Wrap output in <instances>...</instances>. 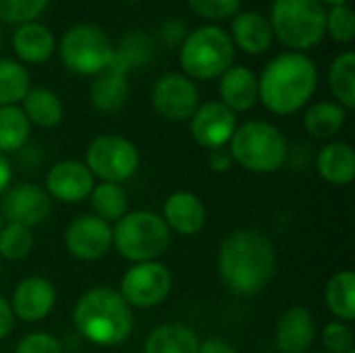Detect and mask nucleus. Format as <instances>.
Masks as SVG:
<instances>
[{"label": "nucleus", "mask_w": 355, "mask_h": 353, "mask_svg": "<svg viewBox=\"0 0 355 353\" xmlns=\"http://www.w3.org/2000/svg\"><path fill=\"white\" fill-rule=\"evenodd\" d=\"M56 302V291L52 283L44 277H27L23 279L10 300V310L15 318L23 322H40L44 320Z\"/></svg>", "instance_id": "nucleus-16"}, {"label": "nucleus", "mask_w": 355, "mask_h": 353, "mask_svg": "<svg viewBox=\"0 0 355 353\" xmlns=\"http://www.w3.org/2000/svg\"><path fill=\"white\" fill-rule=\"evenodd\" d=\"M318 69L304 52H283L275 56L258 77V98L272 114H295L314 96Z\"/></svg>", "instance_id": "nucleus-2"}, {"label": "nucleus", "mask_w": 355, "mask_h": 353, "mask_svg": "<svg viewBox=\"0 0 355 353\" xmlns=\"http://www.w3.org/2000/svg\"><path fill=\"white\" fill-rule=\"evenodd\" d=\"M48 212H50V196L33 183L15 185L6 189V193L2 196L0 214L6 223H15L31 229L44 223Z\"/></svg>", "instance_id": "nucleus-14"}, {"label": "nucleus", "mask_w": 355, "mask_h": 353, "mask_svg": "<svg viewBox=\"0 0 355 353\" xmlns=\"http://www.w3.org/2000/svg\"><path fill=\"white\" fill-rule=\"evenodd\" d=\"M208 164L216 173H227L235 162H233V156H231V152L227 148H216V150H210Z\"/></svg>", "instance_id": "nucleus-40"}, {"label": "nucleus", "mask_w": 355, "mask_h": 353, "mask_svg": "<svg viewBox=\"0 0 355 353\" xmlns=\"http://www.w3.org/2000/svg\"><path fill=\"white\" fill-rule=\"evenodd\" d=\"M218 94H220V102L235 114L248 112L260 102L258 77L252 69L243 64H231L218 77Z\"/></svg>", "instance_id": "nucleus-18"}, {"label": "nucleus", "mask_w": 355, "mask_h": 353, "mask_svg": "<svg viewBox=\"0 0 355 353\" xmlns=\"http://www.w3.org/2000/svg\"><path fill=\"white\" fill-rule=\"evenodd\" d=\"M31 133V125L21 106H0V154L21 150Z\"/></svg>", "instance_id": "nucleus-32"}, {"label": "nucleus", "mask_w": 355, "mask_h": 353, "mask_svg": "<svg viewBox=\"0 0 355 353\" xmlns=\"http://www.w3.org/2000/svg\"><path fill=\"white\" fill-rule=\"evenodd\" d=\"M85 166L102 183H123L139 169V152L123 135H98L85 152Z\"/></svg>", "instance_id": "nucleus-9"}, {"label": "nucleus", "mask_w": 355, "mask_h": 353, "mask_svg": "<svg viewBox=\"0 0 355 353\" xmlns=\"http://www.w3.org/2000/svg\"><path fill=\"white\" fill-rule=\"evenodd\" d=\"M48 4L50 0H0V21L17 27L37 21Z\"/></svg>", "instance_id": "nucleus-34"}, {"label": "nucleus", "mask_w": 355, "mask_h": 353, "mask_svg": "<svg viewBox=\"0 0 355 353\" xmlns=\"http://www.w3.org/2000/svg\"><path fill=\"white\" fill-rule=\"evenodd\" d=\"M187 33H189V27L181 17H171V19L162 21V25L158 27V40L166 48H181Z\"/></svg>", "instance_id": "nucleus-39"}, {"label": "nucleus", "mask_w": 355, "mask_h": 353, "mask_svg": "<svg viewBox=\"0 0 355 353\" xmlns=\"http://www.w3.org/2000/svg\"><path fill=\"white\" fill-rule=\"evenodd\" d=\"M322 343L327 352L347 353L354 350V331L347 322H329L322 331Z\"/></svg>", "instance_id": "nucleus-37"}, {"label": "nucleus", "mask_w": 355, "mask_h": 353, "mask_svg": "<svg viewBox=\"0 0 355 353\" xmlns=\"http://www.w3.org/2000/svg\"><path fill=\"white\" fill-rule=\"evenodd\" d=\"M347 121V110L337 102H316L306 110L304 127L316 139H331L335 137Z\"/></svg>", "instance_id": "nucleus-27"}, {"label": "nucleus", "mask_w": 355, "mask_h": 353, "mask_svg": "<svg viewBox=\"0 0 355 353\" xmlns=\"http://www.w3.org/2000/svg\"><path fill=\"white\" fill-rule=\"evenodd\" d=\"M58 54L71 73L96 77L110 67L114 44L100 25L79 21L62 33L58 42Z\"/></svg>", "instance_id": "nucleus-8"}, {"label": "nucleus", "mask_w": 355, "mask_h": 353, "mask_svg": "<svg viewBox=\"0 0 355 353\" xmlns=\"http://www.w3.org/2000/svg\"><path fill=\"white\" fill-rule=\"evenodd\" d=\"M314 353H322V352H314Z\"/></svg>", "instance_id": "nucleus-50"}, {"label": "nucleus", "mask_w": 355, "mask_h": 353, "mask_svg": "<svg viewBox=\"0 0 355 353\" xmlns=\"http://www.w3.org/2000/svg\"><path fill=\"white\" fill-rule=\"evenodd\" d=\"M112 246L123 258L135 264L154 262L168 250L171 231L160 214L135 210L116 221L112 229Z\"/></svg>", "instance_id": "nucleus-7"}, {"label": "nucleus", "mask_w": 355, "mask_h": 353, "mask_svg": "<svg viewBox=\"0 0 355 353\" xmlns=\"http://www.w3.org/2000/svg\"><path fill=\"white\" fill-rule=\"evenodd\" d=\"M73 322L87 341L112 347L129 339L133 331V310L119 291L94 287L79 298L73 310Z\"/></svg>", "instance_id": "nucleus-3"}, {"label": "nucleus", "mask_w": 355, "mask_h": 353, "mask_svg": "<svg viewBox=\"0 0 355 353\" xmlns=\"http://www.w3.org/2000/svg\"><path fill=\"white\" fill-rule=\"evenodd\" d=\"M154 56H156V42H154L152 33L137 27V29L127 31L121 37V42L114 46L110 67L129 75L133 69L148 67L154 60Z\"/></svg>", "instance_id": "nucleus-22"}, {"label": "nucleus", "mask_w": 355, "mask_h": 353, "mask_svg": "<svg viewBox=\"0 0 355 353\" xmlns=\"http://www.w3.org/2000/svg\"><path fill=\"white\" fill-rule=\"evenodd\" d=\"M229 35L235 50L239 48L252 56L268 52L275 42L268 17L258 10H239L235 17H231Z\"/></svg>", "instance_id": "nucleus-17"}, {"label": "nucleus", "mask_w": 355, "mask_h": 353, "mask_svg": "<svg viewBox=\"0 0 355 353\" xmlns=\"http://www.w3.org/2000/svg\"><path fill=\"white\" fill-rule=\"evenodd\" d=\"M33 250V233L31 229L15 223H6L0 229V258L4 260H23Z\"/></svg>", "instance_id": "nucleus-33"}, {"label": "nucleus", "mask_w": 355, "mask_h": 353, "mask_svg": "<svg viewBox=\"0 0 355 353\" xmlns=\"http://www.w3.org/2000/svg\"><path fill=\"white\" fill-rule=\"evenodd\" d=\"M229 146L233 162L260 175L277 173L289 156L287 137L268 121H248L237 125Z\"/></svg>", "instance_id": "nucleus-4"}, {"label": "nucleus", "mask_w": 355, "mask_h": 353, "mask_svg": "<svg viewBox=\"0 0 355 353\" xmlns=\"http://www.w3.org/2000/svg\"><path fill=\"white\" fill-rule=\"evenodd\" d=\"M272 2H275V0H272Z\"/></svg>", "instance_id": "nucleus-51"}, {"label": "nucleus", "mask_w": 355, "mask_h": 353, "mask_svg": "<svg viewBox=\"0 0 355 353\" xmlns=\"http://www.w3.org/2000/svg\"><path fill=\"white\" fill-rule=\"evenodd\" d=\"M64 246L77 260H100L112 248V227L94 214H81L69 223L64 231Z\"/></svg>", "instance_id": "nucleus-12"}, {"label": "nucleus", "mask_w": 355, "mask_h": 353, "mask_svg": "<svg viewBox=\"0 0 355 353\" xmlns=\"http://www.w3.org/2000/svg\"><path fill=\"white\" fill-rule=\"evenodd\" d=\"M327 35H331L339 44H349L355 37V15L349 4H339L327 8L324 17Z\"/></svg>", "instance_id": "nucleus-35"}, {"label": "nucleus", "mask_w": 355, "mask_h": 353, "mask_svg": "<svg viewBox=\"0 0 355 353\" xmlns=\"http://www.w3.org/2000/svg\"><path fill=\"white\" fill-rule=\"evenodd\" d=\"M316 337V322L308 308H289L277 325V347L281 353H306Z\"/></svg>", "instance_id": "nucleus-21"}, {"label": "nucleus", "mask_w": 355, "mask_h": 353, "mask_svg": "<svg viewBox=\"0 0 355 353\" xmlns=\"http://www.w3.org/2000/svg\"><path fill=\"white\" fill-rule=\"evenodd\" d=\"M10 42L21 64H44L56 52V37L52 29L40 21L19 25Z\"/></svg>", "instance_id": "nucleus-19"}, {"label": "nucleus", "mask_w": 355, "mask_h": 353, "mask_svg": "<svg viewBox=\"0 0 355 353\" xmlns=\"http://www.w3.org/2000/svg\"><path fill=\"white\" fill-rule=\"evenodd\" d=\"M173 289L171 270L154 260L133 264L121 279V295L131 308H154L162 304Z\"/></svg>", "instance_id": "nucleus-10"}, {"label": "nucleus", "mask_w": 355, "mask_h": 353, "mask_svg": "<svg viewBox=\"0 0 355 353\" xmlns=\"http://www.w3.org/2000/svg\"><path fill=\"white\" fill-rule=\"evenodd\" d=\"M324 17L327 8L320 0H275L268 21L275 40L289 52L306 54L327 35Z\"/></svg>", "instance_id": "nucleus-6"}, {"label": "nucleus", "mask_w": 355, "mask_h": 353, "mask_svg": "<svg viewBox=\"0 0 355 353\" xmlns=\"http://www.w3.org/2000/svg\"><path fill=\"white\" fill-rule=\"evenodd\" d=\"M31 89V77L25 64L12 58H0V106H17Z\"/></svg>", "instance_id": "nucleus-31"}, {"label": "nucleus", "mask_w": 355, "mask_h": 353, "mask_svg": "<svg viewBox=\"0 0 355 353\" xmlns=\"http://www.w3.org/2000/svg\"><path fill=\"white\" fill-rule=\"evenodd\" d=\"M347 353H355V350H352V352H347Z\"/></svg>", "instance_id": "nucleus-49"}, {"label": "nucleus", "mask_w": 355, "mask_h": 353, "mask_svg": "<svg viewBox=\"0 0 355 353\" xmlns=\"http://www.w3.org/2000/svg\"><path fill=\"white\" fill-rule=\"evenodd\" d=\"M322 4H329V6H339V4H349L352 0H320Z\"/></svg>", "instance_id": "nucleus-44"}, {"label": "nucleus", "mask_w": 355, "mask_h": 353, "mask_svg": "<svg viewBox=\"0 0 355 353\" xmlns=\"http://www.w3.org/2000/svg\"><path fill=\"white\" fill-rule=\"evenodd\" d=\"M152 106L162 119L171 123L189 121L200 106V92L196 81L183 73H164L154 83Z\"/></svg>", "instance_id": "nucleus-11"}, {"label": "nucleus", "mask_w": 355, "mask_h": 353, "mask_svg": "<svg viewBox=\"0 0 355 353\" xmlns=\"http://www.w3.org/2000/svg\"><path fill=\"white\" fill-rule=\"evenodd\" d=\"M327 306L339 318V322H354L355 318V275L341 270L327 283Z\"/></svg>", "instance_id": "nucleus-28"}, {"label": "nucleus", "mask_w": 355, "mask_h": 353, "mask_svg": "<svg viewBox=\"0 0 355 353\" xmlns=\"http://www.w3.org/2000/svg\"><path fill=\"white\" fill-rule=\"evenodd\" d=\"M10 179H12V169H10V162L4 154H0V198L6 193L8 185H10Z\"/></svg>", "instance_id": "nucleus-43"}, {"label": "nucleus", "mask_w": 355, "mask_h": 353, "mask_svg": "<svg viewBox=\"0 0 355 353\" xmlns=\"http://www.w3.org/2000/svg\"><path fill=\"white\" fill-rule=\"evenodd\" d=\"M15 327V314L10 310V304L0 295V339H4Z\"/></svg>", "instance_id": "nucleus-41"}, {"label": "nucleus", "mask_w": 355, "mask_h": 353, "mask_svg": "<svg viewBox=\"0 0 355 353\" xmlns=\"http://www.w3.org/2000/svg\"><path fill=\"white\" fill-rule=\"evenodd\" d=\"M189 121L196 144H200L206 150L225 148L237 129V114L229 110L220 100L200 104Z\"/></svg>", "instance_id": "nucleus-13"}, {"label": "nucleus", "mask_w": 355, "mask_h": 353, "mask_svg": "<svg viewBox=\"0 0 355 353\" xmlns=\"http://www.w3.org/2000/svg\"><path fill=\"white\" fill-rule=\"evenodd\" d=\"M187 4L198 17L210 23L231 19L241 8V0H187Z\"/></svg>", "instance_id": "nucleus-36"}, {"label": "nucleus", "mask_w": 355, "mask_h": 353, "mask_svg": "<svg viewBox=\"0 0 355 353\" xmlns=\"http://www.w3.org/2000/svg\"><path fill=\"white\" fill-rule=\"evenodd\" d=\"M0 46H2V27H0Z\"/></svg>", "instance_id": "nucleus-46"}, {"label": "nucleus", "mask_w": 355, "mask_h": 353, "mask_svg": "<svg viewBox=\"0 0 355 353\" xmlns=\"http://www.w3.org/2000/svg\"><path fill=\"white\" fill-rule=\"evenodd\" d=\"M96 187L94 175L79 160H62L54 164L46 175V189L62 204H77L89 198Z\"/></svg>", "instance_id": "nucleus-15"}, {"label": "nucleus", "mask_w": 355, "mask_h": 353, "mask_svg": "<svg viewBox=\"0 0 355 353\" xmlns=\"http://www.w3.org/2000/svg\"><path fill=\"white\" fill-rule=\"evenodd\" d=\"M218 273L237 295L264 291L277 275V252L272 241L256 229L229 233L218 250Z\"/></svg>", "instance_id": "nucleus-1"}, {"label": "nucleus", "mask_w": 355, "mask_h": 353, "mask_svg": "<svg viewBox=\"0 0 355 353\" xmlns=\"http://www.w3.org/2000/svg\"><path fill=\"white\" fill-rule=\"evenodd\" d=\"M329 85L337 98V104H341L345 110H352L355 106V54L352 50L341 52L331 62Z\"/></svg>", "instance_id": "nucleus-29"}, {"label": "nucleus", "mask_w": 355, "mask_h": 353, "mask_svg": "<svg viewBox=\"0 0 355 353\" xmlns=\"http://www.w3.org/2000/svg\"><path fill=\"white\" fill-rule=\"evenodd\" d=\"M125 2H129V4H137V2H141V0H125Z\"/></svg>", "instance_id": "nucleus-45"}, {"label": "nucleus", "mask_w": 355, "mask_h": 353, "mask_svg": "<svg viewBox=\"0 0 355 353\" xmlns=\"http://www.w3.org/2000/svg\"><path fill=\"white\" fill-rule=\"evenodd\" d=\"M168 231L191 237L198 235L206 225V206L191 191H177L166 198L162 214Z\"/></svg>", "instance_id": "nucleus-20"}, {"label": "nucleus", "mask_w": 355, "mask_h": 353, "mask_svg": "<svg viewBox=\"0 0 355 353\" xmlns=\"http://www.w3.org/2000/svg\"><path fill=\"white\" fill-rule=\"evenodd\" d=\"M89 202L94 208V216L116 223L129 212V198L127 191L119 183H100L92 189Z\"/></svg>", "instance_id": "nucleus-30"}, {"label": "nucleus", "mask_w": 355, "mask_h": 353, "mask_svg": "<svg viewBox=\"0 0 355 353\" xmlns=\"http://www.w3.org/2000/svg\"><path fill=\"white\" fill-rule=\"evenodd\" d=\"M198 353H237L235 352V347L229 343V341H225V339H220V337H212V339H206L204 343H200V350Z\"/></svg>", "instance_id": "nucleus-42"}, {"label": "nucleus", "mask_w": 355, "mask_h": 353, "mask_svg": "<svg viewBox=\"0 0 355 353\" xmlns=\"http://www.w3.org/2000/svg\"><path fill=\"white\" fill-rule=\"evenodd\" d=\"M0 268H2V258H0Z\"/></svg>", "instance_id": "nucleus-48"}, {"label": "nucleus", "mask_w": 355, "mask_h": 353, "mask_svg": "<svg viewBox=\"0 0 355 353\" xmlns=\"http://www.w3.org/2000/svg\"><path fill=\"white\" fill-rule=\"evenodd\" d=\"M200 339L185 325H162L154 329L144 345V353H198Z\"/></svg>", "instance_id": "nucleus-25"}, {"label": "nucleus", "mask_w": 355, "mask_h": 353, "mask_svg": "<svg viewBox=\"0 0 355 353\" xmlns=\"http://www.w3.org/2000/svg\"><path fill=\"white\" fill-rule=\"evenodd\" d=\"M129 75L114 67H108L106 71L94 77L89 87V100L100 112H119L129 100Z\"/></svg>", "instance_id": "nucleus-23"}, {"label": "nucleus", "mask_w": 355, "mask_h": 353, "mask_svg": "<svg viewBox=\"0 0 355 353\" xmlns=\"http://www.w3.org/2000/svg\"><path fill=\"white\" fill-rule=\"evenodd\" d=\"M29 121V125H37L44 129L56 127L64 117V106L60 98L48 87H31L23 98L21 108Z\"/></svg>", "instance_id": "nucleus-26"}, {"label": "nucleus", "mask_w": 355, "mask_h": 353, "mask_svg": "<svg viewBox=\"0 0 355 353\" xmlns=\"http://www.w3.org/2000/svg\"><path fill=\"white\" fill-rule=\"evenodd\" d=\"M318 175L331 185H347L355 177V152L345 141H331L318 152Z\"/></svg>", "instance_id": "nucleus-24"}, {"label": "nucleus", "mask_w": 355, "mask_h": 353, "mask_svg": "<svg viewBox=\"0 0 355 353\" xmlns=\"http://www.w3.org/2000/svg\"><path fill=\"white\" fill-rule=\"evenodd\" d=\"M235 60V46L227 29L216 23L196 27L179 48L183 75L193 81L218 79Z\"/></svg>", "instance_id": "nucleus-5"}, {"label": "nucleus", "mask_w": 355, "mask_h": 353, "mask_svg": "<svg viewBox=\"0 0 355 353\" xmlns=\"http://www.w3.org/2000/svg\"><path fill=\"white\" fill-rule=\"evenodd\" d=\"M2 221H4V218H2V214H0V229H2Z\"/></svg>", "instance_id": "nucleus-47"}, {"label": "nucleus", "mask_w": 355, "mask_h": 353, "mask_svg": "<svg viewBox=\"0 0 355 353\" xmlns=\"http://www.w3.org/2000/svg\"><path fill=\"white\" fill-rule=\"evenodd\" d=\"M15 353H62V345L50 333H29L17 343Z\"/></svg>", "instance_id": "nucleus-38"}]
</instances>
